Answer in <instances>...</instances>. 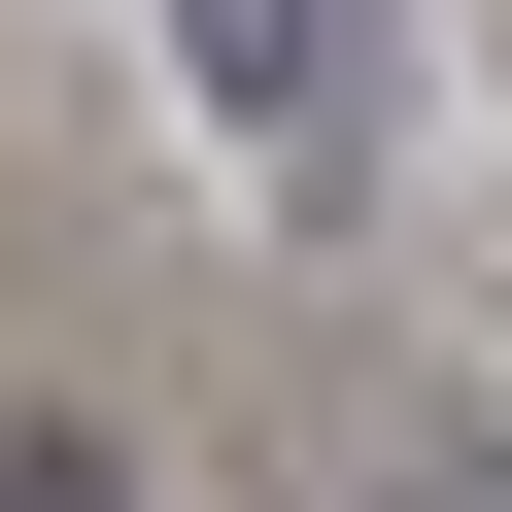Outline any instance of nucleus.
<instances>
[{
	"label": "nucleus",
	"mask_w": 512,
	"mask_h": 512,
	"mask_svg": "<svg viewBox=\"0 0 512 512\" xmlns=\"http://www.w3.org/2000/svg\"><path fill=\"white\" fill-rule=\"evenodd\" d=\"M137 35H171V103H205L239 171H308V205L410 137V35H376V0H137Z\"/></svg>",
	"instance_id": "nucleus-1"
}]
</instances>
